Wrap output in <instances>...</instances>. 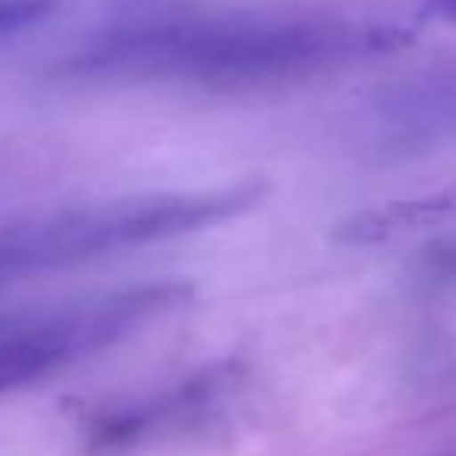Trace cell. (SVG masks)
I'll list each match as a JSON object with an SVG mask.
<instances>
[{"label": "cell", "instance_id": "obj_2", "mask_svg": "<svg viewBox=\"0 0 456 456\" xmlns=\"http://www.w3.org/2000/svg\"><path fill=\"white\" fill-rule=\"evenodd\" d=\"M256 197V184H238L222 191L157 194L63 209L0 232V279L53 273L119 250L191 235L250 209Z\"/></svg>", "mask_w": 456, "mask_h": 456}, {"label": "cell", "instance_id": "obj_7", "mask_svg": "<svg viewBox=\"0 0 456 456\" xmlns=\"http://www.w3.org/2000/svg\"><path fill=\"white\" fill-rule=\"evenodd\" d=\"M53 7L57 0H0V38H10L41 22L45 16H51Z\"/></svg>", "mask_w": 456, "mask_h": 456}, {"label": "cell", "instance_id": "obj_3", "mask_svg": "<svg viewBox=\"0 0 456 456\" xmlns=\"http://www.w3.org/2000/svg\"><path fill=\"white\" fill-rule=\"evenodd\" d=\"M191 297L184 281H147L101 300L53 310L0 329V394L26 387L63 366L126 338L138 325L182 306Z\"/></svg>", "mask_w": 456, "mask_h": 456}, {"label": "cell", "instance_id": "obj_6", "mask_svg": "<svg viewBox=\"0 0 456 456\" xmlns=\"http://www.w3.org/2000/svg\"><path fill=\"white\" fill-rule=\"evenodd\" d=\"M450 216H456V184L354 213L350 219L338 222L335 238L344 244H379L406 235V232L437 225V222L450 219Z\"/></svg>", "mask_w": 456, "mask_h": 456}, {"label": "cell", "instance_id": "obj_4", "mask_svg": "<svg viewBox=\"0 0 456 456\" xmlns=\"http://www.w3.org/2000/svg\"><path fill=\"white\" fill-rule=\"evenodd\" d=\"M362 134L394 153L456 144V63L385 88L362 110Z\"/></svg>", "mask_w": 456, "mask_h": 456}, {"label": "cell", "instance_id": "obj_9", "mask_svg": "<svg viewBox=\"0 0 456 456\" xmlns=\"http://www.w3.org/2000/svg\"><path fill=\"white\" fill-rule=\"evenodd\" d=\"M431 266H437L444 275H450V279H456V244H450V248H441L435 256H431Z\"/></svg>", "mask_w": 456, "mask_h": 456}, {"label": "cell", "instance_id": "obj_1", "mask_svg": "<svg viewBox=\"0 0 456 456\" xmlns=\"http://www.w3.org/2000/svg\"><path fill=\"white\" fill-rule=\"evenodd\" d=\"M412 35L341 16H178L97 32L63 72L91 82H188L209 88L291 82L406 47Z\"/></svg>", "mask_w": 456, "mask_h": 456}, {"label": "cell", "instance_id": "obj_8", "mask_svg": "<svg viewBox=\"0 0 456 456\" xmlns=\"http://www.w3.org/2000/svg\"><path fill=\"white\" fill-rule=\"evenodd\" d=\"M428 20H450L456 22V0H428L422 10Z\"/></svg>", "mask_w": 456, "mask_h": 456}, {"label": "cell", "instance_id": "obj_5", "mask_svg": "<svg viewBox=\"0 0 456 456\" xmlns=\"http://www.w3.org/2000/svg\"><path fill=\"white\" fill-rule=\"evenodd\" d=\"M235 372L225 366L203 369L197 375L175 381L166 391L153 394V397L128 400L119 406H107V410L94 412L88 422V447L97 453H110V450H128L134 444L147 441L157 431L178 428L207 412L222 400V394L232 387Z\"/></svg>", "mask_w": 456, "mask_h": 456}]
</instances>
